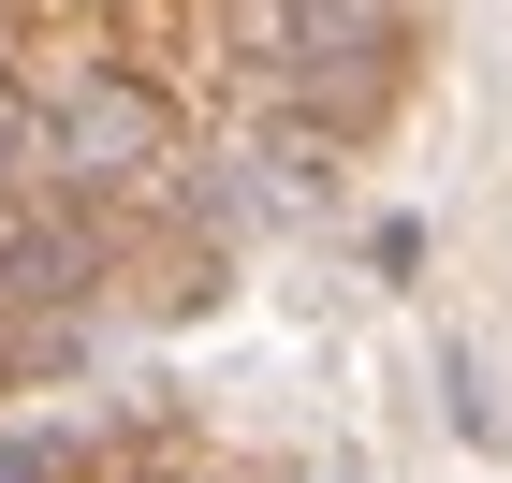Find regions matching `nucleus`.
I'll return each mask as SVG.
<instances>
[{
  "label": "nucleus",
  "mask_w": 512,
  "mask_h": 483,
  "mask_svg": "<svg viewBox=\"0 0 512 483\" xmlns=\"http://www.w3.org/2000/svg\"><path fill=\"white\" fill-rule=\"evenodd\" d=\"M103 15H118V59L147 88H176V103H235V15H220V0H103Z\"/></svg>",
  "instance_id": "1"
},
{
  "label": "nucleus",
  "mask_w": 512,
  "mask_h": 483,
  "mask_svg": "<svg viewBox=\"0 0 512 483\" xmlns=\"http://www.w3.org/2000/svg\"><path fill=\"white\" fill-rule=\"evenodd\" d=\"M103 483H220V469H205V454H176V440H147V454H118Z\"/></svg>",
  "instance_id": "2"
}]
</instances>
